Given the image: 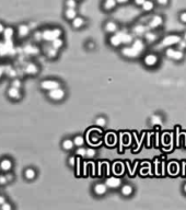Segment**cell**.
<instances>
[{"mask_svg":"<svg viewBox=\"0 0 186 210\" xmlns=\"http://www.w3.org/2000/svg\"><path fill=\"white\" fill-rule=\"evenodd\" d=\"M74 147V139L67 138V139H65L64 141H62V148H64L65 150H71Z\"/></svg>","mask_w":186,"mask_h":210,"instance_id":"obj_25","label":"cell"},{"mask_svg":"<svg viewBox=\"0 0 186 210\" xmlns=\"http://www.w3.org/2000/svg\"><path fill=\"white\" fill-rule=\"evenodd\" d=\"M13 36V29L12 28H6L3 30V38L4 39H12Z\"/></svg>","mask_w":186,"mask_h":210,"instance_id":"obj_29","label":"cell"},{"mask_svg":"<svg viewBox=\"0 0 186 210\" xmlns=\"http://www.w3.org/2000/svg\"><path fill=\"white\" fill-rule=\"evenodd\" d=\"M144 65L149 68L155 67L159 63V58L155 54H147L144 57Z\"/></svg>","mask_w":186,"mask_h":210,"instance_id":"obj_7","label":"cell"},{"mask_svg":"<svg viewBox=\"0 0 186 210\" xmlns=\"http://www.w3.org/2000/svg\"><path fill=\"white\" fill-rule=\"evenodd\" d=\"M74 146L77 147H82L84 143V138L82 136H76L74 138Z\"/></svg>","mask_w":186,"mask_h":210,"instance_id":"obj_32","label":"cell"},{"mask_svg":"<svg viewBox=\"0 0 186 210\" xmlns=\"http://www.w3.org/2000/svg\"><path fill=\"white\" fill-rule=\"evenodd\" d=\"M77 1H81V0H77Z\"/></svg>","mask_w":186,"mask_h":210,"instance_id":"obj_56","label":"cell"},{"mask_svg":"<svg viewBox=\"0 0 186 210\" xmlns=\"http://www.w3.org/2000/svg\"><path fill=\"white\" fill-rule=\"evenodd\" d=\"M29 32H30V28L28 25H25V24H21V25L19 26V29H18V33H19V35L22 36V37L26 36V35L29 34Z\"/></svg>","mask_w":186,"mask_h":210,"instance_id":"obj_23","label":"cell"},{"mask_svg":"<svg viewBox=\"0 0 186 210\" xmlns=\"http://www.w3.org/2000/svg\"><path fill=\"white\" fill-rule=\"evenodd\" d=\"M183 191H184V193L186 194V183L184 184V186H183Z\"/></svg>","mask_w":186,"mask_h":210,"instance_id":"obj_54","label":"cell"},{"mask_svg":"<svg viewBox=\"0 0 186 210\" xmlns=\"http://www.w3.org/2000/svg\"><path fill=\"white\" fill-rule=\"evenodd\" d=\"M65 96H66V92L62 88H57L48 91V98L53 101H61L65 99Z\"/></svg>","mask_w":186,"mask_h":210,"instance_id":"obj_5","label":"cell"},{"mask_svg":"<svg viewBox=\"0 0 186 210\" xmlns=\"http://www.w3.org/2000/svg\"><path fill=\"white\" fill-rule=\"evenodd\" d=\"M86 24V21H84L83 18H81V16H76L74 20H72V26H74V29H81L82 26Z\"/></svg>","mask_w":186,"mask_h":210,"instance_id":"obj_18","label":"cell"},{"mask_svg":"<svg viewBox=\"0 0 186 210\" xmlns=\"http://www.w3.org/2000/svg\"><path fill=\"white\" fill-rule=\"evenodd\" d=\"M95 124L99 126V127H104L106 125V118L103 117V116H100V117L95 118Z\"/></svg>","mask_w":186,"mask_h":210,"instance_id":"obj_33","label":"cell"},{"mask_svg":"<svg viewBox=\"0 0 186 210\" xmlns=\"http://www.w3.org/2000/svg\"><path fill=\"white\" fill-rule=\"evenodd\" d=\"M6 177H7V179H8V181H11V179H12V174H7Z\"/></svg>","mask_w":186,"mask_h":210,"instance_id":"obj_51","label":"cell"},{"mask_svg":"<svg viewBox=\"0 0 186 210\" xmlns=\"http://www.w3.org/2000/svg\"><path fill=\"white\" fill-rule=\"evenodd\" d=\"M132 46L135 48L136 51H138L139 54L142 53V51H144V48H146L144 42L142 41V39H140V38H136V39H134V42L132 43Z\"/></svg>","mask_w":186,"mask_h":210,"instance_id":"obj_13","label":"cell"},{"mask_svg":"<svg viewBox=\"0 0 186 210\" xmlns=\"http://www.w3.org/2000/svg\"><path fill=\"white\" fill-rule=\"evenodd\" d=\"M180 21L182 23H184V24H186V11H184V12H182L180 14Z\"/></svg>","mask_w":186,"mask_h":210,"instance_id":"obj_41","label":"cell"},{"mask_svg":"<svg viewBox=\"0 0 186 210\" xmlns=\"http://www.w3.org/2000/svg\"><path fill=\"white\" fill-rule=\"evenodd\" d=\"M76 154L78 156H81V158H86V156H87V149L83 148V147H79V149H77V151H76Z\"/></svg>","mask_w":186,"mask_h":210,"instance_id":"obj_34","label":"cell"},{"mask_svg":"<svg viewBox=\"0 0 186 210\" xmlns=\"http://www.w3.org/2000/svg\"><path fill=\"white\" fill-rule=\"evenodd\" d=\"M144 1H146V0H134V3H135L136 6L141 7L144 3Z\"/></svg>","mask_w":186,"mask_h":210,"instance_id":"obj_45","label":"cell"},{"mask_svg":"<svg viewBox=\"0 0 186 210\" xmlns=\"http://www.w3.org/2000/svg\"><path fill=\"white\" fill-rule=\"evenodd\" d=\"M7 177L6 176H0V184H6L7 183Z\"/></svg>","mask_w":186,"mask_h":210,"instance_id":"obj_48","label":"cell"},{"mask_svg":"<svg viewBox=\"0 0 186 210\" xmlns=\"http://www.w3.org/2000/svg\"><path fill=\"white\" fill-rule=\"evenodd\" d=\"M51 46L55 47L56 49H59V48H61L64 46V41L60 37L56 38V39H54V41L51 42Z\"/></svg>","mask_w":186,"mask_h":210,"instance_id":"obj_30","label":"cell"},{"mask_svg":"<svg viewBox=\"0 0 186 210\" xmlns=\"http://www.w3.org/2000/svg\"><path fill=\"white\" fill-rule=\"evenodd\" d=\"M104 30H105V32L111 33V34H114V33H116L117 31H118V25H117V23L113 22V21H109V22L105 23Z\"/></svg>","mask_w":186,"mask_h":210,"instance_id":"obj_14","label":"cell"},{"mask_svg":"<svg viewBox=\"0 0 186 210\" xmlns=\"http://www.w3.org/2000/svg\"><path fill=\"white\" fill-rule=\"evenodd\" d=\"M3 203H6V199H4L2 196H0V205H2Z\"/></svg>","mask_w":186,"mask_h":210,"instance_id":"obj_52","label":"cell"},{"mask_svg":"<svg viewBox=\"0 0 186 210\" xmlns=\"http://www.w3.org/2000/svg\"><path fill=\"white\" fill-rule=\"evenodd\" d=\"M132 32L136 35H144V33L147 32V31H146V26L144 25H142V24H137V25L134 26Z\"/></svg>","mask_w":186,"mask_h":210,"instance_id":"obj_22","label":"cell"},{"mask_svg":"<svg viewBox=\"0 0 186 210\" xmlns=\"http://www.w3.org/2000/svg\"><path fill=\"white\" fill-rule=\"evenodd\" d=\"M134 42V35L130 34V33L124 32L123 35V44H132Z\"/></svg>","mask_w":186,"mask_h":210,"instance_id":"obj_26","label":"cell"},{"mask_svg":"<svg viewBox=\"0 0 186 210\" xmlns=\"http://www.w3.org/2000/svg\"><path fill=\"white\" fill-rule=\"evenodd\" d=\"M123 35H124V31H117L113 35L109 36V44L112 45L113 47H118L123 44Z\"/></svg>","mask_w":186,"mask_h":210,"instance_id":"obj_6","label":"cell"},{"mask_svg":"<svg viewBox=\"0 0 186 210\" xmlns=\"http://www.w3.org/2000/svg\"><path fill=\"white\" fill-rule=\"evenodd\" d=\"M34 38H35L36 41L39 42L43 39V33L41 32H35V34H34Z\"/></svg>","mask_w":186,"mask_h":210,"instance_id":"obj_40","label":"cell"},{"mask_svg":"<svg viewBox=\"0 0 186 210\" xmlns=\"http://www.w3.org/2000/svg\"><path fill=\"white\" fill-rule=\"evenodd\" d=\"M141 7H142V10H144V11L150 12V11H152V10L154 9V2L152 0H146L144 3Z\"/></svg>","mask_w":186,"mask_h":210,"instance_id":"obj_21","label":"cell"},{"mask_svg":"<svg viewBox=\"0 0 186 210\" xmlns=\"http://www.w3.org/2000/svg\"><path fill=\"white\" fill-rule=\"evenodd\" d=\"M25 51L28 53V54H37L39 53V49L36 47H33V46H31V45H28L25 47Z\"/></svg>","mask_w":186,"mask_h":210,"instance_id":"obj_36","label":"cell"},{"mask_svg":"<svg viewBox=\"0 0 186 210\" xmlns=\"http://www.w3.org/2000/svg\"><path fill=\"white\" fill-rule=\"evenodd\" d=\"M46 55H47L49 58H56L58 55V49H56L55 47H48L46 49Z\"/></svg>","mask_w":186,"mask_h":210,"instance_id":"obj_28","label":"cell"},{"mask_svg":"<svg viewBox=\"0 0 186 210\" xmlns=\"http://www.w3.org/2000/svg\"><path fill=\"white\" fill-rule=\"evenodd\" d=\"M12 86H14V88H20V86H21V82H20L19 80H14L12 82Z\"/></svg>","mask_w":186,"mask_h":210,"instance_id":"obj_47","label":"cell"},{"mask_svg":"<svg viewBox=\"0 0 186 210\" xmlns=\"http://www.w3.org/2000/svg\"><path fill=\"white\" fill-rule=\"evenodd\" d=\"M87 48H89V49H94L95 48V44H94V42L93 41H89L87 43Z\"/></svg>","mask_w":186,"mask_h":210,"instance_id":"obj_42","label":"cell"},{"mask_svg":"<svg viewBox=\"0 0 186 210\" xmlns=\"http://www.w3.org/2000/svg\"><path fill=\"white\" fill-rule=\"evenodd\" d=\"M157 1L158 4H160V6H167V3H169V0H155Z\"/></svg>","mask_w":186,"mask_h":210,"instance_id":"obj_43","label":"cell"},{"mask_svg":"<svg viewBox=\"0 0 186 210\" xmlns=\"http://www.w3.org/2000/svg\"><path fill=\"white\" fill-rule=\"evenodd\" d=\"M11 166H12V163L8 159L2 160L1 163H0V169L2 170V171H9V170L11 169Z\"/></svg>","mask_w":186,"mask_h":210,"instance_id":"obj_27","label":"cell"},{"mask_svg":"<svg viewBox=\"0 0 186 210\" xmlns=\"http://www.w3.org/2000/svg\"><path fill=\"white\" fill-rule=\"evenodd\" d=\"M183 38H184V39H186V31H185V33H184V35H183Z\"/></svg>","mask_w":186,"mask_h":210,"instance_id":"obj_55","label":"cell"},{"mask_svg":"<svg viewBox=\"0 0 186 210\" xmlns=\"http://www.w3.org/2000/svg\"><path fill=\"white\" fill-rule=\"evenodd\" d=\"M4 72V67H2V66H0V78H1V76H2V73Z\"/></svg>","mask_w":186,"mask_h":210,"instance_id":"obj_50","label":"cell"},{"mask_svg":"<svg viewBox=\"0 0 186 210\" xmlns=\"http://www.w3.org/2000/svg\"><path fill=\"white\" fill-rule=\"evenodd\" d=\"M103 9L105 11H111L117 6V1L116 0H104L103 1Z\"/></svg>","mask_w":186,"mask_h":210,"instance_id":"obj_16","label":"cell"},{"mask_svg":"<svg viewBox=\"0 0 186 210\" xmlns=\"http://www.w3.org/2000/svg\"><path fill=\"white\" fill-rule=\"evenodd\" d=\"M165 55H167V57L171 58V59H173L175 61H180L183 59L184 57V53L183 51H181V49H175V48H172V47H167V51H165Z\"/></svg>","mask_w":186,"mask_h":210,"instance_id":"obj_4","label":"cell"},{"mask_svg":"<svg viewBox=\"0 0 186 210\" xmlns=\"http://www.w3.org/2000/svg\"><path fill=\"white\" fill-rule=\"evenodd\" d=\"M43 33V39H45L47 42H53L56 38L60 37L61 34H62V31L60 29H53V30H45Z\"/></svg>","mask_w":186,"mask_h":210,"instance_id":"obj_2","label":"cell"},{"mask_svg":"<svg viewBox=\"0 0 186 210\" xmlns=\"http://www.w3.org/2000/svg\"><path fill=\"white\" fill-rule=\"evenodd\" d=\"M163 24V18L159 14H155L149 20V22H148V26L150 28V29H157V28H160L161 25Z\"/></svg>","mask_w":186,"mask_h":210,"instance_id":"obj_10","label":"cell"},{"mask_svg":"<svg viewBox=\"0 0 186 210\" xmlns=\"http://www.w3.org/2000/svg\"><path fill=\"white\" fill-rule=\"evenodd\" d=\"M66 7L67 8H74V9H76L77 0H66Z\"/></svg>","mask_w":186,"mask_h":210,"instance_id":"obj_37","label":"cell"},{"mask_svg":"<svg viewBox=\"0 0 186 210\" xmlns=\"http://www.w3.org/2000/svg\"><path fill=\"white\" fill-rule=\"evenodd\" d=\"M69 164H70L71 166H74V164H76V156H70V158H69Z\"/></svg>","mask_w":186,"mask_h":210,"instance_id":"obj_46","label":"cell"},{"mask_svg":"<svg viewBox=\"0 0 186 210\" xmlns=\"http://www.w3.org/2000/svg\"><path fill=\"white\" fill-rule=\"evenodd\" d=\"M3 30H4V28H3V25L1 24V23H0V33H2Z\"/></svg>","mask_w":186,"mask_h":210,"instance_id":"obj_53","label":"cell"},{"mask_svg":"<svg viewBox=\"0 0 186 210\" xmlns=\"http://www.w3.org/2000/svg\"><path fill=\"white\" fill-rule=\"evenodd\" d=\"M122 55L126 58H137L139 56V53L136 51L132 46H126V47H123L122 51H121Z\"/></svg>","mask_w":186,"mask_h":210,"instance_id":"obj_9","label":"cell"},{"mask_svg":"<svg viewBox=\"0 0 186 210\" xmlns=\"http://www.w3.org/2000/svg\"><path fill=\"white\" fill-rule=\"evenodd\" d=\"M25 71L29 74H36V73L39 72V68H37V66L35 64H29L26 66Z\"/></svg>","mask_w":186,"mask_h":210,"instance_id":"obj_24","label":"cell"},{"mask_svg":"<svg viewBox=\"0 0 186 210\" xmlns=\"http://www.w3.org/2000/svg\"><path fill=\"white\" fill-rule=\"evenodd\" d=\"M65 16L66 19L69 20V21H72V20L77 16V11L74 8H67L66 11H65Z\"/></svg>","mask_w":186,"mask_h":210,"instance_id":"obj_19","label":"cell"},{"mask_svg":"<svg viewBox=\"0 0 186 210\" xmlns=\"http://www.w3.org/2000/svg\"><path fill=\"white\" fill-rule=\"evenodd\" d=\"M117 1V3H119V4H125V3L129 2V0H116Z\"/></svg>","mask_w":186,"mask_h":210,"instance_id":"obj_49","label":"cell"},{"mask_svg":"<svg viewBox=\"0 0 186 210\" xmlns=\"http://www.w3.org/2000/svg\"><path fill=\"white\" fill-rule=\"evenodd\" d=\"M182 39L180 35L177 34H170L165 36V37L162 39L161 42V45L163 46V47H171V46H173V45H176L179 44V42Z\"/></svg>","mask_w":186,"mask_h":210,"instance_id":"obj_3","label":"cell"},{"mask_svg":"<svg viewBox=\"0 0 186 210\" xmlns=\"http://www.w3.org/2000/svg\"><path fill=\"white\" fill-rule=\"evenodd\" d=\"M41 88L46 91H51V90L60 88V82L57 80H45L41 83Z\"/></svg>","mask_w":186,"mask_h":210,"instance_id":"obj_8","label":"cell"},{"mask_svg":"<svg viewBox=\"0 0 186 210\" xmlns=\"http://www.w3.org/2000/svg\"><path fill=\"white\" fill-rule=\"evenodd\" d=\"M150 121L152 125H160L162 124V117H161V115H153L150 118Z\"/></svg>","mask_w":186,"mask_h":210,"instance_id":"obj_31","label":"cell"},{"mask_svg":"<svg viewBox=\"0 0 186 210\" xmlns=\"http://www.w3.org/2000/svg\"><path fill=\"white\" fill-rule=\"evenodd\" d=\"M105 184L107 185L109 188H118L122 186V181L119 177H116V176H109V178H106Z\"/></svg>","mask_w":186,"mask_h":210,"instance_id":"obj_12","label":"cell"},{"mask_svg":"<svg viewBox=\"0 0 186 210\" xmlns=\"http://www.w3.org/2000/svg\"><path fill=\"white\" fill-rule=\"evenodd\" d=\"M14 47H13L12 39H4L3 42H0V56H6V55H13Z\"/></svg>","mask_w":186,"mask_h":210,"instance_id":"obj_1","label":"cell"},{"mask_svg":"<svg viewBox=\"0 0 186 210\" xmlns=\"http://www.w3.org/2000/svg\"><path fill=\"white\" fill-rule=\"evenodd\" d=\"M157 38H158V35H157V33H155V32L150 31V32L144 33V39H146V42L149 43V44L154 43V42L157 41Z\"/></svg>","mask_w":186,"mask_h":210,"instance_id":"obj_17","label":"cell"},{"mask_svg":"<svg viewBox=\"0 0 186 210\" xmlns=\"http://www.w3.org/2000/svg\"><path fill=\"white\" fill-rule=\"evenodd\" d=\"M107 185L105 183H96L94 186H93V193L95 196H103V195L106 194L107 191Z\"/></svg>","mask_w":186,"mask_h":210,"instance_id":"obj_11","label":"cell"},{"mask_svg":"<svg viewBox=\"0 0 186 210\" xmlns=\"http://www.w3.org/2000/svg\"><path fill=\"white\" fill-rule=\"evenodd\" d=\"M121 193H122L123 196H125V197H129V196L132 195V193H134V188H132V185L125 184V185H123L122 187H121Z\"/></svg>","mask_w":186,"mask_h":210,"instance_id":"obj_15","label":"cell"},{"mask_svg":"<svg viewBox=\"0 0 186 210\" xmlns=\"http://www.w3.org/2000/svg\"><path fill=\"white\" fill-rule=\"evenodd\" d=\"M35 171L32 169H28L25 171V177L28 178V179H33V178L35 177Z\"/></svg>","mask_w":186,"mask_h":210,"instance_id":"obj_35","label":"cell"},{"mask_svg":"<svg viewBox=\"0 0 186 210\" xmlns=\"http://www.w3.org/2000/svg\"><path fill=\"white\" fill-rule=\"evenodd\" d=\"M96 154V151L94 149H92V148H89V149H87V156H86V158H89V159H91V158H94Z\"/></svg>","mask_w":186,"mask_h":210,"instance_id":"obj_38","label":"cell"},{"mask_svg":"<svg viewBox=\"0 0 186 210\" xmlns=\"http://www.w3.org/2000/svg\"><path fill=\"white\" fill-rule=\"evenodd\" d=\"M177 46H179V49H181V51H184V49H186V39H181L180 42H179V44H177Z\"/></svg>","mask_w":186,"mask_h":210,"instance_id":"obj_39","label":"cell"},{"mask_svg":"<svg viewBox=\"0 0 186 210\" xmlns=\"http://www.w3.org/2000/svg\"><path fill=\"white\" fill-rule=\"evenodd\" d=\"M1 208H2V210H10L11 209V206L9 204H7V203H3L1 205Z\"/></svg>","mask_w":186,"mask_h":210,"instance_id":"obj_44","label":"cell"},{"mask_svg":"<svg viewBox=\"0 0 186 210\" xmlns=\"http://www.w3.org/2000/svg\"><path fill=\"white\" fill-rule=\"evenodd\" d=\"M8 94H9V96L11 99H14V100H19L20 98H21V93H20V91H19V88H14V86H12V88L8 91Z\"/></svg>","mask_w":186,"mask_h":210,"instance_id":"obj_20","label":"cell"}]
</instances>
